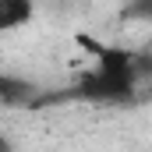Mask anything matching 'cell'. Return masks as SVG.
<instances>
[{
	"label": "cell",
	"mask_w": 152,
	"mask_h": 152,
	"mask_svg": "<svg viewBox=\"0 0 152 152\" xmlns=\"http://www.w3.org/2000/svg\"><path fill=\"white\" fill-rule=\"evenodd\" d=\"M32 92H36L32 81L14 78V75H0V103H28Z\"/></svg>",
	"instance_id": "3"
},
{
	"label": "cell",
	"mask_w": 152,
	"mask_h": 152,
	"mask_svg": "<svg viewBox=\"0 0 152 152\" xmlns=\"http://www.w3.org/2000/svg\"><path fill=\"white\" fill-rule=\"evenodd\" d=\"M96 67L78 81V96L99 103L131 99L138 88V53L120 46H96Z\"/></svg>",
	"instance_id": "1"
},
{
	"label": "cell",
	"mask_w": 152,
	"mask_h": 152,
	"mask_svg": "<svg viewBox=\"0 0 152 152\" xmlns=\"http://www.w3.org/2000/svg\"><path fill=\"white\" fill-rule=\"evenodd\" d=\"M149 96H152V88H149Z\"/></svg>",
	"instance_id": "6"
},
{
	"label": "cell",
	"mask_w": 152,
	"mask_h": 152,
	"mask_svg": "<svg viewBox=\"0 0 152 152\" xmlns=\"http://www.w3.org/2000/svg\"><path fill=\"white\" fill-rule=\"evenodd\" d=\"M0 152H14V149H11V142H7V134H0Z\"/></svg>",
	"instance_id": "5"
},
{
	"label": "cell",
	"mask_w": 152,
	"mask_h": 152,
	"mask_svg": "<svg viewBox=\"0 0 152 152\" xmlns=\"http://www.w3.org/2000/svg\"><path fill=\"white\" fill-rule=\"evenodd\" d=\"M36 18V4L32 0H0V32L21 28Z\"/></svg>",
	"instance_id": "2"
},
{
	"label": "cell",
	"mask_w": 152,
	"mask_h": 152,
	"mask_svg": "<svg viewBox=\"0 0 152 152\" xmlns=\"http://www.w3.org/2000/svg\"><path fill=\"white\" fill-rule=\"evenodd\" d=\"M134 14H138V18H149V21H152V4H138V7H134Z\"/></svg>",
	"instance_id": "4"
}]
</instances>
